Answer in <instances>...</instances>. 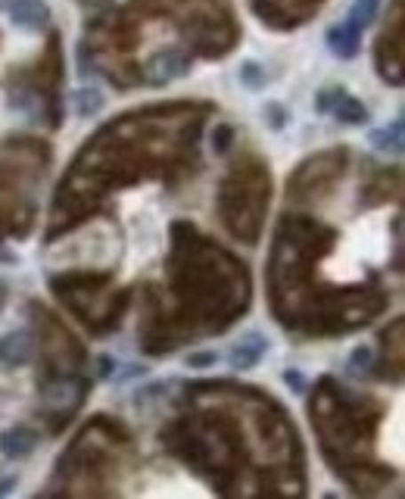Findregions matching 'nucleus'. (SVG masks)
I'll return each instance as SVG.
<instances>
[{
	"mask_svg": "<svg viewBox=\"0 0 405 499\" xmlns=\"http://www.w3.org/2000/svg\"><path fill=\"white\" fill-rule=\"evenodd\" d=\"M231 138H234V129H231V125H218L216 135H212V150H216V154H225V150L231 147Z\"/></svg>",
	"mask_w": 405,
	"mask_h": 499,
	"instance_id": "obj_26",
	"label": "nucleus"
},
{
	"mask_svg": "<svg viewBox=\"0 0 405 499\" xmlns=\"http://www.w3.org/2000/svg\"><path fill=\"white\" fill-rule=\"evenodd\" d=\"M216 107L210 100H171L128 109L78 147L53 191L44 241L78 228L144 181H187L200 169V138Z\"/></svg>",
	"mask_w": 405,
	"mask_h": 499,
	"instance_id": "obj_2",
	"label": "nucleus"
},
{
	"mask_svg": "<svg viewBox=\"0 0 405 499\" xmlns=\"http://www.w3.org/2000/svg\"><path fill=\"white\" fill-rule=\"evenodd\" d=\"M51 294L88 328L94 337L119 331L131 306L134 288H119L109 272H60L51 275Z\"/></svg>",
	"mask_w": 405,
	"mask_h": 499,
	"instance_id": "obj_10",
	"label": "nucleus"
},
{
	"mask_svg": "<svg viewBox=\"0 0 405 499\" xmlns=\"http://www.w3.org/2000/svg\"><path fill=\"white\" fill-rule=\"evenodd\" d=\"M51 144L35 135L0 141V222L10 237L26 241L38 218V191L51 169Z\"/></svg>",
	"mask_w": 405,
	"mask_h": 499,
	"instance_id": "obj_8",
	"label": "nucleus"
},
{
	"mask_svg": "<svg viewBox=\"0 0 405 499\" xmlns=\"http://www.w3.org/2000/svg\"><path fill=\"white\" fill-rule=\"evenodd\" d=\"M218 218L228 228L234 241L259 243L262 228H266L268 203H272V169L253 150H243L228 166L225 178L218 181Z\"/></svg>",
	"mask_w": 405,
	"mask_h": 499,
	"instance_id": "obj_9",
	"label": "nucleus"
},
{
	"mask_svg": "<svg viewBox=\"0 0 405 499\" xmlns=\"http://www.w3.org/2000/svg\"><path fill=\"white\" fill-rule=\"evenodd\" d=\"M10 20H13V26L38 32V28H44L51 22V7L44 0H13L10 4Z\"/></svg>",
	"mask_w": 405,
	"mask_h": 499,
	"instance_id": "obj_18",
	"label": "nucleus"
},
{
	"mask_svg": "<svg viewBox=\"0 0 405 499\" xmlns=\"http://www.w3.org/2000/svg\"><path fill=\"white\" fill-rule=\"evenodd\" d=\"M371 141L377 144L384 154H390V150L393 154H399V150H402V119H396L393 125H386L384 131H374Z\"/></svg>",
	"mask_w": 405,
	"mask_h": 499,
	"instance_id": "obj_23",
	"label": "nucleus"
},
{
	"mask_svg": "<svg viewBox=\"0 0 405 499\" xmlns=\"http://www.w3.org/2000/svg\"><path fill=\"white\" fill-rule=\"evenodd\" d=\"M377 7H380V0H355L346 22L355 28V32H365V28L374 22V16H377Z\"/></svg>",
	"mask_w": 405,
	"mask_h": 499,
	"instance_id": "obj_22",
	"label": "nucleus"
},
{
	"mask_svg": "<svg viewBox=\"0 0 405 499\" xmlns=\"http://www.w3.org/2000/svg\"><path fill=\"white\" fill-rule=\"evenodd\" d=\"M10 97H13V103L22 109L32 100L35 113H38L51 129H60L66 109H63V57H60L57 38H51V47H47L44 57H41L32 69L20 72L16 91L10 88Z\"/></svg>",
	"mask_w": 405,
	"mask_h": 499,
	"instance_id": "obj_11",
	"label": "nucleus"
},
{
	"mask_svg": "<svg viewBox=\"0 0 405 499\" xmlns=\"http://www.w3.org/2000/svg\"><path fill=\"white\" fill-rule=\"evenodd\" d=\"M315 109L330 119H337L340 125H365L368 109L359 97H353L346 88H324L315 97Z\"/></svg>",
	"mask_w": 405,
	"mask_h": 499,
	"instance_id": "obj_14",
	"label": "nucleus"
},
{
	"mask_svg": "<svg viewBox=\"0 0 405 499\" xmlns=\"http://www.w3.org/2000/svg\"><path fill=\"white\" fill-rule=\"evenodd\" d=\"M405 328L402 319H393V325H386L377 337V352H374V365H371V378L377 381H393L399 384L405 371Z\"/></svg>",
	"mask_w": 405,
	"mask_h": 499,
	"instance_id": "obj_13",
	"label": "nucleus"
},
{
	"mask_svg": "<svg viewBox=\"0 0 405 499\" xmlns=\"http://www.w3.org/2000/svg\"><path fill=\"white\" fill-rule=\"evenodd\" d=\"M35 359V337L32 328L28 331H10L0 340V362L4 365H26Z\"/></svg>",
	"mask_w": 405,
	"mask_h": 499,
	"instance_id": "obj_19",
	"label": "nucleus"
},
{
	"mask_svg": "<svg viewBox=\"0 0 405 499\" xmlns=\"http://www.w3.org/2000/svg\"><path fill=\"white\" fill-rule=\"evenodd\" d=\"M241 82L247 84L250 91H262V88H266V72H262L256 63H247L241 69Z\"/></svg>",
	"mask_w": 405,
	"mask_h": 499,
	"instance_id": "obj_25",
	"label": "nucleus"
},
{
	"mask_svg": "<svg viewBox=\"0 0 405 499\" xmlns=\"http://www.w3.org/2000/svg\"><path fill=\"white\" fill-rule=\"evenodd\" d=\"M303 375H299V371H284V381H287V387H293V391L297 393H303Z\"/></svg>",
	"mask_w": 405,
	"mask_h": 499,
	"instance_id": "obj_29",
	"label": "nucleus"
},
{
	"mask_svg": "<svg viewBox=\"0 0 405 499\" xmlns=\"http://www.w3.org/2000/svg\"><path fill=\"white\" fill-rule=\"evenodd\" d=\"M75 100H78V115H88V113H94V109H100L103 97H100V91L84 88V91H78Z\"/></svg>",
	"mask_w": 405,
	"mask_h": 499,
	"instance_id": "obj_24",
	"label": "nucleus"
},
{
	"mask_svg": "<svg viewBox=\"0 0 405 499\" xmlns=\"http://www.w3.org/2000/svg\"><path fill=\"white\" fill-rule=\"evenodd\" d=\"M163 449L222 496H303L306 449L287 409L259 387L194 381L159 434Z\"/></svg>",
	"mask_w": 405,
	"mask_h": 499,
	"instance_id": "obj_1",
	"label": "nucleus"
},
{
	"mask_svg": "<svg viewBox=\"0 0 405 499\" xmlns=\"http://www.w3.org/2000/svg\"><path fill=\"white\" fill-rule=\"evenodd\" d=\"M4 234H7V231H4V222H0V237H4Z\"/></svg>",
	"mask_w": 405,
	"mask_h": 499,
	"instance_id": "obj_30",
	"label": "nucleus"
},
{
	"mask_svg": "<svg viewBox=\"0 0 405 499\" xmlns=\"http://www.w3.org/2000/svg\"><path fill=\"white\" fill-rule=\"evenodd\" d=\"M253 300L247 263L194 222H171L165 275L140 290L138 344L147 356H171L196 340L225 334Z\"/></svg>",
	"mask_w": 405,
	"mask_h": 499,
	"instance_id": "obj_3",
	"label": "nucleus"
},
{
	"mask_svg": "<svg viewBox=\"0 0 405 499\" xmlns=\"http://www.w3.org/2000/svg\"><path fill=\"white\" fill-rule=\"evenodd\" d=\"M134 465V437L122 422L94 416L57 459L44 496H113Z\"/></svg>",
	"mask_w": 405,
	"mask_h": 499,
	"instance_id": "obj_7",
	"label": "nucleus"
},
{
	"mask_svg": "<svg viewBox=\"0 0 405 499\" xmlns=\"http://www.w3.org/2000/svg\"><path fill=\"white\" fill-rule=\"evenodd\" d=\"M266 115L272 119V131H281V129H284L287 113H284V107H281V103H268V107H266Z\"/></svg>",
	"mask_w": 405,
	"mask_h": 499,
	"instance_id": "obj_27",
	"label": "nucleus"
},
{
	"mask_svg": "<svg viewBox=\"0 0 405 499\" xmlns=\"http://www.w3.org/2000/svg\"><path fill=\"white\" fill-rule=\"evenodd\" d=\"M328 47L334 51V57L340 59H353L361 47V32H355L349 22H340V26H330L328 32Z\"/></svg>",
	"mask_w": 405,
	"mask_h": 499,
	"instance_id": "obj_20",
	"label": "nucleus"
},
{
	"mask_svg": "<svg viewBox=\"0 0 405 499\" xmlns=\"http://www.w3.org/2000/svg\"><path fill=\"white\" fill-rule=\"evenodd\" d=\"M190 69V57L181 51H159L140 66V84H169Z\"/></svg>",
	"mask_w": 405,
	"mask_h": 499,
	"instance_id": "obj_15",
	"label": "nucleus"
},
{
	"mask_svg": "<svg viewBox=\"0 0 405 499\" xmlns=\"http://www.w3.org/2000/svg\"><path fill=\"white\" fill-rule=\"evenodd\" d=\"M349 147H334L312 154L309 160H303L293 175L287 178V203L293 206H309L322 203L324 197L337 191V185L343 181V175L349 172Z\"/></svg>",
	"mask_w": 405,
	"mask_h": 499,
	"instance_id": "obj_12",
	"label": "nucleus"
},
{
	"mask_svg": "<svg viewBox=\"0 0 405 499\" xmlns=\"http://www.w3.org/2000/svg\"><path fill=\"white\" fill-rule=\"evenodd\" d=\"M268 337L266 334H259V331H250L247 337H241L234 344V350H231V356H228V362H231V368L234 371H250V368H256V365L266 359V352H268Z\"/></svg>",
	"mask_w": 405,
	"mask_h": 499,
	"instance_id": "obj_17",
	"label": "nucleus"
},
{
	"mask_svg": "<svg viewBox=\"0 0 405 499\" xmlns=\"http://www.w3.org/2000/svg\"><path fill=\"white\" fill-rule=\"evenodd\" d=\"M384 403L368 393H355L337 378L324 375L309 397V418L315 424L322 455L353 493L371 496L393 480V468L374 455V437L384 418Z\"/></svg>",
	"mask_w": 405,
	"mask_h": 499,
	"instance_id": "obj_5",
	"label": "nucleus"
},
{
	"mask_svg": "<svg viewBox=\"0 0 405 499\" xmlns=\"http://www.w3.org/2000/svg\"><path fill=\"white\" fill-rule=\"evenodd\" d=\"M187 365H194V368H206V365H216V352H206V356H190Z\"/></svg>",
	"mask_w": 405,
	"mask_h": 499,
	"instance_id": "obj_28",
	"label": "nucleus"
},
{
	"mask_svg": "<svg viewBox=\"0 0 405 499\" xmlns=\"http://www.w3.org/2000/svg\"><path fill=\"white\" fill-rule=\"evenodd\" d=\"M399 194H402V172H399V166L374 169L371 178H365V185H361V200L368 206H384L390 200H399Z\"/></svg>",
	"mask_w": 405,
	"mask_h": 499,
	"instance_id": "obj_16",
	"label": "nucleus"
},
{
	"mask_svg": "<svg viewBox=\"0 0 405 499\" xmlns=\"http://www.w3.org/2000/svg\"><path fill=\"white\" fill-rule=\"evenodd\" d=\"M28 325L38 359V393H41V428L47 434H63L72 418L82 412L91 393L88 350L69 325L51 306L28 303Z\"/></svg>",
	"mask_w": 405,
	"mask_h": 499,
	"instance_id": "obj_6",
	"label": "nucleus"
},
{
	"mask_svg": "<svg viewBox=\"0 0 405 499\" xmlns=\"http://www.w3.org/2000/svg\"><path fill=\"white\" fill-rule=\"evenodd\" d=\"M0 447H4V453H7L10 459H26V455H32V449L38 447V434L22 424V428L7 431L4 440H0Z\"/></svg>",
	"mask_w": 405,
	"mask_h": 499,
	"instance_id": "obj_21",
	"label": "nucleus"
},
{
	"mask_svg": "<svg viewBox=\"0 0 405 499\" xmlns=\"http://www.w3.org/2000/svg\"><path fill=\"white\" fill-rule=\"evenodd\" d=\"M337 243V231L312 216L284 212L274 228L266 263L272 315L284 331L303 337H343L371 325L390 303L380 281L328 284L318 281V265Z\"/></svg>",
	"mask_w": 405,
	"mask_h": 499,
	"instance_id": "obj_4",
	"label": "nucleus"
}]
</instances>
